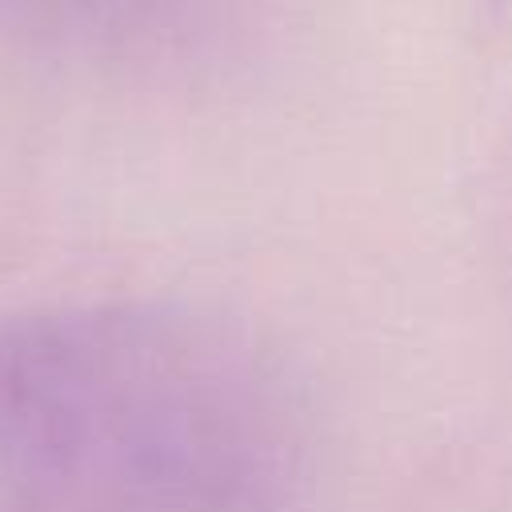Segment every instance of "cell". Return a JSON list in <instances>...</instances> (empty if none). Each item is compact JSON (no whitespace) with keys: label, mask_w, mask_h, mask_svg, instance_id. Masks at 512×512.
<instances>
[{"label":"cell","mask_w":512,"mask_h":512,"mask_svg":"<svg viewBox=\"0 0 512 512\" xmlns=\"http://www.w3.org/2000/svg\"><path fill=\"white\" fill-rule=\"evenodd\" d=\"M308 444L284 368L184 304L0 316V512H296Z\"/></svg>","instance_id":"cell-1"}]
</instances>
